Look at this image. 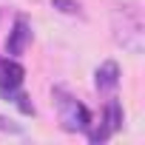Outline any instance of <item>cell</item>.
<instances>
[{"mask_svg":"<svg viewBox=\"0 0 145 145\" xmlns=\"http://www.w3.org/2000/svg\"><path fill=\"white\" fill-rule=\"evenodd\" d=\"M111 37L128 54H142L145 46V20L139 3H117L111 12Z\"/></svg>","mask_w":145,"mask_h":145,"instance_id":"1","label":"cell"},{"mask_svg":"<svg viewBox=\"0 0 145 145\" xmlns=\"http://www.w3.org/2000/svg\"><path fill=\"white\" fill-rule=\"evenodd\" d=\"M23 80H26V68H23L14 57L0 60V97H3V100H12L23 114H34V105H31L29 97L23 94Z\"/></svg>","mask_w":145,"mask_h":145,"instance_id":"2","label":"cell"},{"mask_svg":"<svg viewBox=\"0 0 145 145\" xmlns=\"http://www.w3.org/2000/svg\"><path fill=\"white\" fill-rule=\"evenodd\" d=\"M54 103H57V111H60V125L63 131L68 134H77V131H88L94 122H91V111L77 100L71 97L65 88H54Z\"/></svg>","mask_w":145,"mask_h":145,"instance_id":"3","label":"cell"},{"mask_svg":"<svg viewBox=\"0 0 145 145\" xmlns=\"http://www.w3.org/2000/svg\"><path fill=\"white\" fill-rule=\"evenodd\" d=\"M120 128H122V103L111 97V100L105 103L103 125H100V128H94V125H91L86 134H88V142H91V145H97V142H105V139H108L111 134H117Z\"/></svg>","mask_w":145,"mask_h":145,"instance_id":"4","label":"cell"},{"mask_svg":"<svg viewBox=\"0 0 145 145\" xmlns=\"http://www.w3.org/2000/svg\"><path fill=\"white\" fill-rule=\"evenodd\" d=\"M29 43H31V26H29L26 17H17L12 31H9V37H6V54L9 57H20Z\"/></svg>","mask_w":145,"mask_h":145,"instance_id":"5","label":"cell"},{"mask_svg":"<svg viewBox=\"0 0 145 145\" xmlns=\"http://www.w3.org/2000/svg\"><path fill=\"white\" fill-rule=\"evenodd\" d=\"M94 86H97L100 94L117 91V86H120V65H117L114 60H105V63L94 71Z\"/></svg>","mask_w":145,"mask_h":145,"instance_id":"6","label":"cell"},{"mask_svg":"<svg viewBox=\"0 0 145 145\" xmlns=\"http://www.w3.org/2000/svg\"><path fill=\"white\" fill-rule=\"evenodd\" d=\"M51 6L63 14H83V6L77 3V0H51Z\"/></svg>","mask_w":145,"mask_h":145,"instance_id":"7","label":"cell"},{"mask_svg":"<svg viewBox=\"0 0 145 145\" xmlns=\"http://www.w3.org/2000/svg\"><path fill=\"white\" fill-rule=\"evenodd\" d=\"M0 134H14V137H23V125L0 114Z\"/></svg>","mask_w":145,"mask_h":145,"instance_id":"8","label":"cell"}]
</instances>
